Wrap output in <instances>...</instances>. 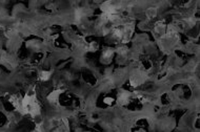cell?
<instances>
[{"mask_svg":"<svg viewBox=\"0 0 200 132\" xmlns=\"http://www.w3.org/2000/svg\"><path fill=\"white\" fill-rule=\"evenodd\" d=\"M51 77V72L50 71H41L40 72V79L42 81H48Z\"/></svg>","mask_w":200,"mask_h":132,"instance_id":"cell-1","label":"cell"}]
</instances>
